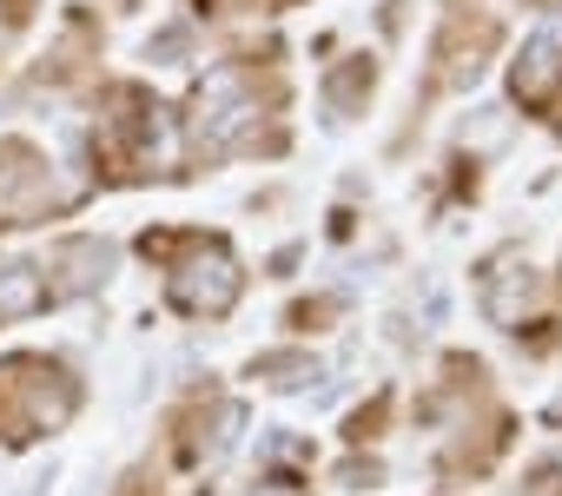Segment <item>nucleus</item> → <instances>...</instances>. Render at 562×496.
Returning <instances> with one entry per match:
<instances>
[{"label": "nucleus", "instance_id": "nucleus-1", "mask_svg": "<svg viewBox=\"0 0 562 496\" xmlns=\"http://www.w3.org/2000/svg\"><path fill=\"white\" fill-rule=\"evenodd\" d=\"M172 298H179L186 312H225V305L238 298V272H232V259H225V252H212V259H192V266L179 272Z\"/></svg>", "mask_w": 562, "mask_h": 496}, {"label": "nucleus", "instance_id": "nucleus-2", "mask_svg": "<svg viewBox=\"0 0 562 496\" xmlns=\"http://www.w3.org/2000/svg\"><path fill=\"white\" fill-rule=\"evenodd\" d=\"M555 67H562V14H549V21L529 34V47H522V60H516V80H522V87H542Z\"/></svg>", "mask_w": 562, "mask_h": 496}, {"label": "nucleus", "instance_id": "nucleus-3", "mask_svg": "<svg viewBox=\"0 0 562 496\" xmlns=\"http://www.w3.org/2000/svg\"><path fill=\"white\" fill-rule=\"evenodd\" d=\"M47 298V272L34 266H0V318H21Z\"/></svg>", "mask_w": 562, "mask_h": 496}]
</instances>
